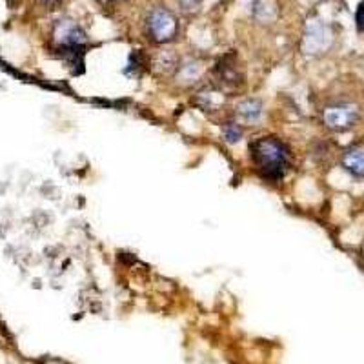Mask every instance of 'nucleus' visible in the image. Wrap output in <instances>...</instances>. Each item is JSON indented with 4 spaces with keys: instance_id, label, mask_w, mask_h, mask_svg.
<instances>
[{
    "instance_id": "obj_3",
    "label": "nucleus",
    "mask_w": 364,
    "mask_h": 364,
    "mask_svg": "<svg viewBox=\"0 0 364 364\" xmlns=\"http://www.w3.org/2000/svg\"><path fill=\"white\" fill-rule=\"evenodd\" d=\"M147 31L157 42H169L177 35L178 22L166 8H155L147 17Z\"/></svg>"
},
{
    "instance_id": "obj_9",
    "label": "nucleus",
    "mask_w": 364,
    "mask_h": 364,
    "mask_svg": "<svg viewBox=\"0 0 364 364\" xmlns=\"http://www.w3.org/2000/svg\"><path fill=\"white\" fill-rule=\"evenodd\" d=\"M217 73L222 83L237 84V66H235V62L228 64V56L217 66Z\"/></svg>"
},
{
    "instance_id": "obj_2",
    "label": "nucleus",
    "mask_w": 364,
    "mask_h": 364,
    "mask_svg": "<svg viewBox=\"0 0 364 364\" xmlns=\"http://www.w3.org/2000/svg\"><path fill=\"white\" fill-rule=\"evenodd\" d=\"M55 42L61 59L73 68L75 73H83L87 48V37L83 28L71 20H61L55 28Z\"/></svg>"
},
{
    "instance_id": "obj_8",
    "label": "nucleus",
    "mask_w": 364,
    "mask_h": 364,
    "mask_svg": "<svg viewBox=\"0 0 364 364\" xmlns=\"http://www.w3.org/2000/svg\"><path fill=\"white\" fill-rule=\"evenodd\" d=\"M222 137L228 144H237L243 140L244 137V130L241 124L237 122H226L224 126H222Z\"/></svg>"
},
{
    "instance_id": "obj_14",
    "label": "nucleus",
    "mask_w": 364,
    "mask_h": 364,
    "mask_svg": "<svg viewBox=\"0 0 364 364\" xmlns=\"http://www.w3.org/2000/svg\"><path fill=\"white\" fill-rule=\"evenodd\" d=\"M42 2H46V4H53V2H56V0H42Z\"/></svg>"
},
{
    "instance_id": "obj_7",
    "label": "nucleus",
    "mask_w": 364,
    "mask_h": 364,
    "mask_svg": "<svg viewBox=\"0 0 364 364\" xmlns=\"http://www.w3.org/2000/svg\"><path fill=\"white\" fill-rule=\"evenodd\" d=\"M237 113L244 122L253 124V122H259L262 119V113L265 111H262V102L260 100L246 99L237 106Z\"/></svg>"
},
{
    "instance_id": "obj_13",
    "label": "nucleus",
    "mask_w": 364,
    "mask_h": 364,
    "mask_svg": "<svg viewBox=\"0 0 364 364\" xmlns=\"http://www.w3.org/2000/svg\"><path fill=\"white\" fill-rule=\"evenodd\" d=\"M200 0H181L182 8L186 9V11H191V9H195L199 6Z\"/></svg>"
},
{
    "instance_id": "obj_4",
    "label": "nucleus",
    "mask_w": 364,
    "mask_h": 364,
    "mask_svg": "<svg viewBox=\"0 0 364 364\" xmlns=\"http://www.w3.org/2000/svg\"><path fill=\"white\" fill-rule=\"evenodd\" d=\"M322 121L329 130L348 131L359 121V108L353 104H346V102L328 106L322 113Z\"/></svg>"
},
{
    "instance_id": "obj_11",
    "label": "nucleus",
    "mask_w": 364,
    "mask_h": 364,
    "mask_svg": "<svg viewBox=\"0 0 364 364\" xmlns=\"http://www.w3.org/2000/svg\"><path fill=\"white\" fill-rule=\"evenodd\" d=\"M142 64H144V56L140 51H133L130 55V61H128V66L126 70H124V73L126 75H139L140 70H142Z\"/></svg>"
},
{
    "instance_id": "obj_1",
    "label": "nucleus",
    "mask_w": 364,
    "mask_h": 364,
    "mask_svg": "<svg viewBox=\"0 0 364 364\" xmlns=\"http://www.w3.org/2000/svg\"><path fill=\"white\" fill-rule=\"evenodd\" d=\"M250 157L265 181H281L291 166V150L279 137H260L250 144Z\"/></svg>"
},
{
    "instance_id": "obj_5",
    "label": "nucleus",
    "mask_w": 364,
    "mask_h": 364,
    "mask_svg": "<svg viewBox=\"0 0 364 364\" xmlns=\"http://www.w3.org/2000/svg\"><path fill=\"white\" fill-rule=\"evenodd\" d=\"M332 42V31L326 24H321V22H317V24H312L308 28V33L304 37V48L308 53H317V51H322L326 49Z\"/></svg>"
},
{
    "instance_id": "obj_12",
    "label": "nucleus",
    "mask_w": 364,
    "mask_h": 364,
    "mask_svg": "<svg viewBox=\"0 0 364 364\" xmlns=\"http://www.w3.org/2000/svg\"><path fill=\"white\" fill-rule=\"evenodd\" d=\"M356 24H357V30L360 33H364V0L357 6V11H356Z\"/></svg>"
},
{
    "instance_id": "obj_6",
    "label": "nucleus",
    "mask_w": 364,
    "mask_h": 364,
    "mask_svg": "<svg viewBox=\"0 0 364 364\" xmlns=\"http://www.w3.org/2000/svg\"><path fill=\"white\" fill-rule=\"evenodd\" d=\"M343 168L353 178H364V146L357 144L346 150L343 155Z\"/></svg>"
},
{
    "instance_id": "obj_10",
    "label": "nucleus",
    "mask_w": 364,
    "mask_h": 364,
    "mask_svg": "<svg viewBox=\"0 0 364 364\" xmlns=\"http://www.w3.org/2000/svg\"><path fill=\"white\" fill-rule=\"evenodd\" d=\"M269 8H275V6H272V0H257L253 4V13L260 20H272L275 13H269Z\"/></svg>"
}]
</instances>
